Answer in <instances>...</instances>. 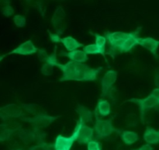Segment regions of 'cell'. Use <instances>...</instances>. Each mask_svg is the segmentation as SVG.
I'll return each instance as SVG.
<instances>
[{"label": "cell", "mask_w": 159, "mask_h": 150, "mask_svg": "<svg viewBox=\"0 0 159 150\" xmlns=\"http://www.w3.org/2000/svg\"><path fill=\"white\" fill-rule=\"evenodd\" d=\"M57 68L62 72L61 82L66 81H79V82H92L97 79L98 75L101 73L102 67L91 68L82 63L69 61L66 64L59 63Z\"/></svg>", "instance_id": "obj_1"}, {"label": "cell", "mask_w": 159, "mask_h": 150, "mask_svg": "<svg viewBox=\"0 0 159 150\" xmlns=\"http://www.w3.org/2000/svg\"><path fill=\"white\" fill-rule=\"evenodd\" d=\"M85 124V123L82 120L79 119L71 136L66 137L61 135H57L54 143V150H71L75 142L78 140L79 131Z\"/></svg>", "instance_id": "obj_2"}, {"label": "cell", "mask_w": 159, "mask_h": 150, "mask_svg": "<svg viewBox=\"0 0 159 150\" xmlns=\"http://www.w3.org/2000/svg\"><path fill=\"white\" fill-rule=\"evenodd\" d=\"M96 117V123H95L94 130L98 138H104L111 135L114 132H118L115 129L113 122L110 120H103L98 116L97 112H94Z\"/></svg>", "instance_id": "obj_3"}, {"label": "cell", "mask_w": 159, "mask_h": 150, "mask_svg": "<svg viewBox=\"0 0 159 150\" xmlns=\"http://www.w3.org/2000/svg\"><path fill=\"white\" fill-rule=\"evenodd\" d=\"M19 136L25 144L28 145L33 143H37V144L43 143L46 135L40 129L34 127L30 130H23L20 132Z\"/></svg>", "instance_id": "obj_4"}, {"label": "cell", "mask_w": 159, "mask_h": 150, "mask_svg": "<svg viewBox=\"0 0 159 150\" xmlns=\"http://www.w3.org/2000/svg\"><path fill=\"white\" fill-rule=\"evenodd\" d=\"M130 33L122 32V31H115V32L105 33L109 44L110 45V54H117V49L120 45L130 36Z\"/></svg>", "instance_id": "obj_5"}, {"label": "cell", "mask_w": 159, "mask_h": 150, "mask_svg": "<svg viewBox=\"0 0 159 150\" xmlns=\"http://www.w3.org/2000/svg\"><path fill=\"white\" fill-rule=\"evenodd\" d=\"M127 102L134 103V104H138L139 106L140 113H141V119L142 121H144V115H145L146 112L152 108H156L159 104L158 100L155 99L151 94L146 98H144V99L133 98V99L127 101Z\"/></svg>", "instance_id": "obj_6"}, {"label": "cell", "mask_w": 159, "mask_h": 150, "mask_svg": "<svg viewBox=\"0 0 159 150\" xmlns=\"http://www.w3.org/2000/svg\"><path fill=\"white\" fill-rule=\"evenodd\" d=\"M57 118L58 117L50 116L45 114H39L33 118H23L22 121L30 123L35 128L42 129V128L48 127V125L54 122Z\"/></svg>", "instance_id": "obj_7"}, {"label": "cell", "mask_w": 159, "mask_h": 150, "mask_svg": "<svg viewBox=\"0 0 159 150\" xmlns=\"http://www.w3.org/2000/svg\"><path fill=\"white\" fill-rule=\"evenodd\" d=\"M140 30H141V28H138L134 32H130V36L119 46L117 49V53L129 52L135 46L139 45Z\"/></svg>", "instance_id": "obj_8"}, {"label": "cell", "mask_w": 159, "mask_h": 150, "mask_svg": "<svg viewBox=\"0 0 159 150\" xmlns=\"http://www.w3.org/2000/svg\"><path fill=\"white\" fill-rule=\"evenodd\" d=\"M118 73L115 70H109L102 79V96H108L112 87L116 82Z\"/></svg>", "instance_id": "obj_9"}, {"label": "cell", "mask_w": 159, "mask_h": 150, "mask_svg": "<svg viewBox=\"0 0 159 150\" xmlns=\"http://www.w3.org/2000/svg\"><path fill=\"white\" fill-rule=\"evenodd\" d=\"M51 23L57 34H63L65 29V12L63 8L58 7L56 9L51 18Z\"/></svg>", "instance_id": "obj_10"}, {"label": "cell", "mask_w": 159, "mask_h": 150, "mask_svg": "<svg viewBox=\"0 0 159 150\" xmlns=\"http://www.w3.org/2000/svg\"><path fill=\"white\" fill-rule=\"evenodd\" d=\"M38 51L39 49L36 48V46L33 43L32 40H29L22 43L17 48H16L15 49L12 50V51H10V52L6 54L8 55V54H21V55H31V54H34L35 53L38 52Z\"/></svg>", "instance_id": "obj_11"}, {"label": "cell", "mask_w": 159, "mask_h": 150, "mask_svg": "<svg viewBox=\"0 0 159 150\" xmlns=\"http://www.w3.org/2000/svg\"><path fill=\"white\" fill-rule=\"evenodd\" d=\"M0 114L2 119L4 118H21L23 115L21 108L16 104H9L1 107Z\"/></svg>", "instance_id": "obj_12"}, {"label": "cell", "mask_w": 159, "mask_h": 150, "mask_svg": "<svg viewBox=\"0 0 159 150\" xmlns=\"http://www.w3.org/2000/svg\"><path fill=\"white\" fill-rule=\"evenodd\" d=\"M139 45L146 48L152 54L156 55L157 51L159 48V40H155L153 37H140Z\"/></svg>", "instance_id": "obj_13"}, {"label": "cell", "mask_w": 159, "mask_h": 150, "mask_svg": "<svg viewBox=\"0 0 159 150\" xmlns=\"http://www.w3.org/2000/svg\"><path fill=\"white\" fill-rule=\"evenodd\" d=\"M94 132L95 130L93 128H91L85 124V125L82 126V129L79 131L77 142L79 144H88L89 142L93 140Z\"/></svg>", "instance_id": "obj_14"}, {"label": "cell", "mask_w": 159, "mask_h": 150, "mask_svg": "<svg viewBox=\"0 0 159 150\" xmlns=\"http://www.w3.org/2000/svg\"><path fill=\"white\" fill-rule=\"evenodd\" d=\"M61 55L66 56L70 59V61L77 62V63H84L89 59L88 54L82 50H75L70 52L61 53Z\"/></svg>", "instance_id": "obj_15"}, {"label": "cell", "mask_w": 159, "mask_h": 150, "mask_svg": "<svg viewBox=\"0 0 159 150\" xmlns=\"http://www.w3.org/2000/svg\"><path fill=\"white\" fill-rule=\"evenodd\" d=\"M61 43L63 44L67 51H68V52L75 51L78 48L83 46L82 43L78 41L75 37H71V36H67V37H63L61 39Z\"/></svg>", "instance_id": "obj_16"}, {"label": "cell", "mask_w": 159, "mask_h": 150, "mask_svg": "<svg viewBox=\"0 0 159 150\" xmlns=\"http://www.w3.org/2000/svg\"><path fill=\"white\" fill-rule=\"evenodd\" d=\"M144 139L149 145H155L159 143L158 131L152 128L148 127L144 134Z\"/></svg>", "instance_id": "obj_17"}, {"label": "cell", "mask_w": 159, "mask_h": 150, "mask_svg": "<svg viewBox=\"0 0 159 150\" xmlns=\"http://www.w3.org/2000/svg\"><path fill=\"white\" fill-rule=\"evenodd\" d=\"M95 111L97 112L98 115H101L102 117H107L110 115L111 112V107L109 101L105 99H99L98 101L97 106Z\"/></svg>", "instance_id": "obj_18"}, {"label": "cell", "mask_w": 159, "mask_h": 150, "mask_svg": "<svg viewBox=\"0 0 159 150\" xmlns=\"http://www.w3.org/2000/svg\"><path fill=\"white\" fill-rule=\"evenodd\" d=\"M76 112L79 115V119L82 120L85 123L90 122L93 120V112L82 105H78Z\"/></svg>", "instance_id": "obj_19"}, {"label": "cell", "mask_w": 159, "mask_h": 150, "mask_svg": "<svg viewBox=\"0 0 159 150\" xmlns=\"http://www.w3.org/2000/svg\"><path fill=\"white\" fill-rule=\"evenodd\" d=\"M120 138L122 141L127 146L134 144L138 140V135L131 131H123L120 133Z\"/></svg>", "instance_id": "obj_20"}, {"label": "cell", "mask_w": 159, "mask_h": 150, "mask_svg": "<svg viewBox=\"0 0 159 150\" xmlns=\"http://www.w3.org/2000/svg\"><path fill=\"white\" fill-rule=\"evenodd\" d=\"M82 51L86 53L87 54H105L106 50L99 48L96 44H91L88 45L83 48Z\"/></svg>", "instance_id": "obj_21"}, {"label": "cell", "mask_w": 159, "mask_h": 150, "mask_svg": "<svg viewBox=\"0 0 159 150\" xmlns=\"http://www.w3.org/2000/svg\"><path fill=\"white\" fill-rule=\"evenodd\" d=\"M16 150H54V144L43 142V143H39V144L30 146V147L28 148L27 149H17Z\"/></svg>", "instance_id": "obj_22"}, {"label": "cell", "mask_w": 159, "mask_h": 150, "mask_svg": "<svg viewBox=\"0 0 159 150\" xmlns=\"http://www.w3.org/2000/svg\"><path fill=\"white\" fill-rule=\"evenodd\" d=\"M15 131L16 130H12V129H9L8 128L4 127V125L2 124L1 134H0V140H1V142H4L9 139Z\"/></svg>", "instance_id": "obj_23"}, {"label": "cell", "mask_w": 159, "mask_h": 150, "mask_svg": "<svg viewBox=\"0 0 159 150\" xmlns=\"http://www.w3.org/2000/svg\"><path fill=\"white\" fill-rule=\"evenodd\" d=\"M56 50H57V46L55 47V50L54 51V52L51 54H50V55H48V58L47 59L46 62H45V63L48 64V65H51V66L53 67H57V65H58V64L60 63V62L57 61Z\"/></svg>", "instance_id": "obj_24"}, {"label": "cell", "mask_w": 159, "mask_h": 150, "mask_svg": "<svg viewBox=\"0 0 159 150\" xmlns=\"http://www.w3.org/2000/svg\"><path fill=\"white\" fill-rule=\"evenodd\" d=\"M93 34L95 37V40H96V45H98L99 48H102V49H105L106 44H107V39L105 36L100 35L99 34H96V33H94Z\"/></svg>", "instance_id": "obj_25"}, {"label": "cell", "mask_w": 159, "mask_h": 150, "mask_svg": "<svg viewBox=\"0 0 159 150\" xmlns=\"http://www.w3.org/2000/svg\"><path fill=\"white\" fill-rule=\"evenodd\" d=\"M13 22L17 27H23L26 25V17L23 15H16L13 17Z\"/></svg>", "instance_id": "obj_26"}, {"label": "cell", "mask_w": 159, "mask_h": 150, "mask_svg": "<svg viewBox=\"0 0 159 150\" xmlns=\"http://www.w3.org/2000/svg\"><path fill=\"white\" fill-rule=\"evenodd\" d=\"M23 109L26 110L27 113L31 114V115H39L38 113V107L34 104H23Z\"/></svg>", "instance_id": "obj_27"}, {"label": "cell", "mask_w": 159, "mask_h": 150, "mask_svg": "<svg viewBox=\"0 0 159 150\" xmlns=\"http://www.w3.org/2000/svg\"><path fill=\"white\" fill-rule=\"evenodd\" d=\"M2 12L5 16L9 17L12 16V14H14V9L9 3H8V4H6L5 6H2Z\"/></svg>", "instance_id": "obj_28"}, {"label": "cell", "mask_w": 159, "mask_h": 150, "mask_svg": "<svg viewBox=\"0 0 159 150\" xmlns=\"http://www.w3.org/2000/svg\"><path fill=\"white\" fill-rule=\"evenodd\" d=\"M40 72H41L42 75L45 76H49L52 74L53 73V66L48 65V64L44 63L42 65L41 68H40Z\"/></svg>", "instance_id": "obj_29"}, {"label": "cell", "mask_w": 159, "mask_h": 150, "mask_svg": "<svg viewBox=\"0 0 159 150\" xmlns=\"http://www.w3.org/2000/svg\"><path fill=\"white\" fill-rule=\"evenodd\" d=\"M87 150H102L101 144L99 142L92 140L87 144Z\"/></svg>", "instance_id": "obj_30"}, {"label": "cell", "mask_w": 159, "mask_h": 150, "mask_svg": "<svg viewBox=\"0 0 159 150\" xmlns=\"http://www.w3.org/2000/svg\"><path fill=\"white\" fill-rule=\"evenodd\" d=\"M48 34H49V37H50V39H51V41L53 42V43H55V44H57V43H61V37H60V34H57V33H51V31L48 30Z\"/></svg>", "instance_id": "obj_31"}, {"label": "cell", "mask_w": 159, "mask_h": 150, "mask_svg": "<svg viewBox=\"0 0 159 150\" xmlns=\"http://www.w3.org/2000/svg\"><path fill=\"white\" fill-rule=\"evenodd\" d=\"M37 55H38V59L40 62H46L47 59L48 58V53L46 52V51L43 49H39L38 52H37Z\"/></svg>", "instance_id": "obj_32"}, {"label": "cell", "mask_w": 159, "mask_h": 150, "mask_svg": "<svg viewBox=\"0 0 159 150\" xmlns=\"http://www.w3.org/2000/svg\"><path fill=\"white\" fill-rule=\"evenodd\" d=\"M134 150H154V149L151 145L146 144V145H144V146H141V147L138 148V149H134Z\"/></svg>", "instance_id": "obj_33"}, {"label": "cell", "mask_w": 159, "mask_h": 150, "mask_svg": "<svg viewBox=\"0 0 159 150\" xmlns=\"http://www.w3.org/2000/svg\"><path fill=\"white\" fill-rule=\"evenodd\" d=\"M153 97H155V99L159 100V88H156V89H154L152 90V93H150Z\"/></svg>", "instance_id": "obj_34"}, {"label": "cell", "mask_w": 159, "mask_h": 150, "mask_svg": "<svg viewBox=\"0 0 159 150\" xmlns=\"http://www.w3.org/2000/svg\"><path fill=\"white\" fill-rule=\"evenodd\" d=\"M156 110H158V111H159V104H158V107H156Z\"/></svg>", "instance_id": "obj_35"}, {"label": "cell", "mask_w": 159, "mask_h": 150, "mask_svg": "<svg viewBox=\"0 0 159 150\" xmlns=\"http://www.w3.org/2000/svg\"><path fill=\"white\" fill-rule=\"evenodd\" d=\"M158 134H159V131H158Z\"/></svg>", "instance_id": "obj_36"}, {"label": "cell", "mask_w": 159, "mask_h": 150, "mask_svg": "<svg viewBox=\"0 0 159 150\" xmlns=\"http://www.w3.org/2000/svg\"><path fill=\"white\" fill-rule=\"evenodd\" d=\"M158 102H159V100H158Z\"/></svg>", "instance_id": "obj_37"}]
</instances>
